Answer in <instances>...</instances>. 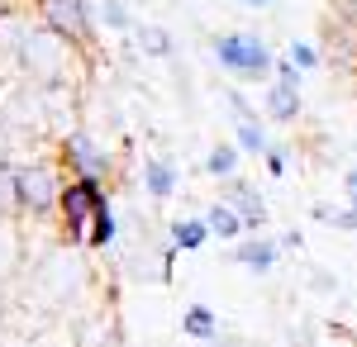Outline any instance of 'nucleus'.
I'll use <instances>...</instances> for the list:
<instances>
[{"label":"nucleus","mask_w":357,"mask_h":347,"mask_svg":"<svg viewBox=\"0 0 357 347\" xmlns=\"http://www.w3.org/2000/svg\"><path fill=\"white\" fill-rule=\"evenodd\" d=\"M29 291L20 300H29L38 309V319H77L82 300L91 295L96 276H91V257L86 247H72V242H53L48 252H38L24 271Z\"/></svg>","instance_id":"1"},{"label":"nucleus","mask_w":357,"mask_h":347,"mask_svg":"<svg viewBox=\"0 0 357 347\" xmlns=\"http://www.w3.org/2000/svg\"><path fill=\"white\" fill-rule=\"evenodd\" d=\"M15 72L24 81H33L38 91H77V81L86 72V48H77L72 38H62L43 24H29L24 43L15 53Z\"/></svg>","instance_id":"2"},{"label":"nucleus","mask_w":357,"mask_h":347,"mask_svg":"<svg viewBox=\"0 0 357 347\" xmlns=\"http://www.w3.org/2000/svg\"><path fill=\"white\" fill-rule=\"evenodd\" d=\"M62 190H67V167L62 162H20L15 167L20 219H57Z\"/></svg>","instance_id":"3"},{"label":"nucleus","mask_w":357,"mask_h":347,"mask_svg":"<svg viewBox=\"0 0 357 347\" xmlns=\"http://www.w3.org/2000/svg\"><path fill=\"white\" fill-rule=\"evenodd\" d=\"M319 53L329 67L357 77V5L353 0H329L319 20Z\"/></svg>","instance_id":"4"},{"label":"nucleus","mask_w":357,"mask_h":347,"mask_svg":"<svg viewBox=\"0 0 357 347\" xmlns=\"http://www.w3.org/2000/svg\"><path fill=\"white\" fill-rule=\"evenodd\" d=\"M110 195L105 186H91V181H67L62 190V205H57V238L72 242V247H86L91 242V224Z\"/></svg>","instance_id":"5"},{"label":"nucleus","mask_w":357,"mask_h":347,"mask_svg":"<svg viewBox=\"0 0 357 347\" xmlns=\"http://www.w3.org/2000/svg\"><path fill=\"white\" fill-rule=\"evenodd\" d=\"M215 57H220L224 72H234V77H267L276 67L272 48H267L257 33H243V29L220 33V38H215Z\"/></svg>","instance_id":"6"},{"label":"nucleus","mask_w":357,"mask_h":347,"mask_svg":"<svg viewBox=\"0 0 357 347\" xmlns=\"http://www.w3.org/2000/svg\"><path fill=\"white\" fill-rule=\"evenodd\" d=\"M57 148H62V167L72 171V181L105 186V176H110V153L86 134V129H67V134L57 138Z\"/></svg>","instance_id":"7"},{"label":"nucleus","mask_w":357,"mask_h":347,"mask_svg":"<svg viewBox=\"0 0 357 347\" xmlns=\"http://www.w3.org/2000/svg\"><path fill=\"white\" fill-rule=\"evenodd\" d=\"M33 15L43 29L72 38L77 48H91V38H96V20H91L86 0H33Z\"/></svg>","instance_id":"8"},{"label":"nucleus","mask_w":357,"mask_h":347,"mask_svg":"<svg viewBox=\"0 0 357 347\" xmlns=\"http://www.w3.org/2000/svg\"><path fill=\"white\" fill-rule=\"evenodd\" d=\"M29 271V233L20 214H0V300L24 281Z\"/></svg>","instance_id":"9"},{"label":"nucleus","mask_w":357,"mask_h":347,"mask_svg":"<svg viewBox=\"0 0 357 347\" xmlns=\"http://www.w3.org/2000/svg\"><path fill=\"white\" fill-rule=\"evenodd\" d=\"M72 328H77V347H124L114 304H91V314L72 319Z\"/></svg>","instance_id":"10"},{"label":"nucleus","mask_w":357,"mask_h":347,"mask_svg":"<svg viewBox=\"0 0 357 347\" xmlns=\"http://www.w3.org/2000/svg\"><path fill=\"white\" fill-rule=\"evenodd\" d=\"M220 200H224V205H234V214L243 219V233H257V229L267 224V200H262L257 190L248 186V181H238V176H234V181L224 186Z\"/></svg>","instance_id":"11"},{"label":"nucleus","mask_w":357,"mask_h":347,"mask_svg":"<svg viewBox=\"0 0 357 347\" xmlns=\"http://www.w3.org/2000/svg\"><path fill=\"white\" fill-rule=\"evenodd\" d=\"M276 257H281V247H276L272 238H248L243 247L234 252V262H238V267H248V271H257V276H262V271H272Z\"/></svg>","instance_id":"12"},{"label":"nucleus","mask_w":357,"mask_h":347,"mask_svg":"<svg viewBox=\"0 0 357 347\" xmlns=\"http://www.w3.org/2000/svg\"><path fill=\"white\" fill-rule=\"evenodd\" d=\"M267 114L281 119V124H291L301 114V81H276L267 91Z\"/></svg>","instance_id":"13"},{"label":"nucleus","mask_w":357,"mask_h":347,"mask_svg":"<svg viewBox=\"0 0 357 347\" xmlns=\"http://www.w3.org/2000/svg\"><path fill=\"white\" fill-rule=\"evenodd\" d=\"M181 333L195 338V343H215V338H220V314H215L210 304H191V309L181 314Z\"/></svg>","instance_id":"14"},{"label":"nucleus","mask_w":357,"mask_h":347,"mask_svg":"<svg viewBox=\"0 0 357 347\" xmlns=\"http://www.w3.org/2000/svg\"><path fill=\"white\" fill-rule=\"evenodd\" d=\"M143 186H148V195L153 200H167L172 190H176V167L162 157H153V162H143Z\"/></svg>","instance_id":"15"},{"label":"nucleus","mask_w":357,"mask_h":347,"mask_svg":"<svg viewBox=\"0 0 357 347\" xmlns=\"http://www.w3.org/2000/svg\"><path fill=\"white\" fill-rule=\"evenodd\" d=\"M205 238H210V224L205 219H176L172 224V247L176 252H200Z\"/></svg>","instance_id":"16"},{"label":"nucleus","mask_w":357,"mask_h":347,"mask_svg":"<svg viewBox=\"0 0 357 347\" xmlns=\"http://www.w3.org/2000/svg\"><path fill=\"white\" fill-rule=\"evenodd\" d=\"M205 224H210L215 238H238V233H243V219L234 214V205H224V200H215V205L205 210Z\"/></svg>","instance_id":"17"},{"label":"nucleus","mask_w":357,"mask_h":347,"mask_svg":"<svg viewBox=\"0 0 357 347\" xmlns=\"http://www.w3.org/2000/svg\"><path fill=\"white\" fill-rule=\"evenodd\" d=\"M24 347H77V328H72V319H53V323H43Z\"/></svg>","instance_id":"18"},{"label":"nucleus","mask_w":357,"mask_h":347,"mask_svg":"<svg viewBox=\"0 0 357 347\" xmlns=\"http://www.w3.org/2000/svg\"><path fill=\"white\" fill-rule=\"evenodd\" d=\"M205 171H210L215 181H224V186H229V181L238 176V143H220V148L205 157Z\"/></svg>","instance_id":"19"},{"label":"nucleus","mask_w":357,"mask_h":347,"mask_svg":"<svg viewBox=\"0 0 357 347\" xmlns=\"http://www.w3.org/2000/svg\"><path fill=\"white\" fill-rule=\"evenodd\" d=\"M114 233H119V224H114V210H110V200H105L100 214H96V224H91V242H86V252H110Z\"/></svg>","instance_id":"20"},{"label":"nucleus","mask_w":357,"mask_h":347,"mask_svg":"<svg viewBox=\"0 0 357 347\" xmlns=\"http://www.w3.org/2000/svg\"><path fill=\"white\" fill-rule=\"evenodd\" d=\"M267 129L257 119H238V153H252V157H267Z\"/></svg>","instance_id":"21"},{"label":"nucleus","mask_w":357,"mask_h":347,"mask_svg":"<svg viewBox=\"0 0 357 347\" xmlns=\"http://www.w3.org/2000/svg\"><path fill=\"white\" fill-rule=\"evenodd\" d=\"M138 48L153 53V57H167V53H172V38H167L158 24H143V29H138Z\"/></svg>","instance_id":"22"},{"label":"nucleus","mask_w":357,"mask_h":347,"mask_svg":"<svg viewBox=\"0 0 357 347\" xmlns=\"http://www.w3.org/2000/svg\"><path fill=\"white\" fill-rule=\"evenodd\" d=\"M314 219H319V224H333V229L357 233V210H353V205H348V210H329V205H319V210H314Z\"/></svg>","instance_id":"23"},{"label":"nucleus","mask_w":357,"mask_h":347,"mask_svg":"<svg viewBox=\"0 0 357 347\" xmlns=\"http://www.w3.org/2000/svg\"><path fill=\"white\" fill-rule=\"evenodd\" d=\"M296 72H310V67H319V48L314 43H291V57H286Z\"/></svg>","instance_id":"24"},{"label":"nucleus","mask_w":357,"mask_h":347,"mask_svg":"<svg viewBox=\"0 0 357 347\" xmlns=\"http://www.w3.org/2000/svg\"><path fill=\"white\" fill-rule=\"evenodd\" d=\"M100 20H105V29H129V10H124V0H105V5H100Z\"/></svg>","instance_id":"25"},{"label":"nucleus","mask_w":357,"mask_h":347,"mask_svg":"<svg viewBox=\"0 0 357 347\" xmlns=\"http://www.w3.org/2000/svg\"><path fill=\"white\" fill-rule=\"evenodd\" d=\"M267 176H281V171H286V148H267Z\"/></svg>","instance_id":"26"},{"label":"nucleus","mask_w":357,"mask_h":347,"mask_svg":"<svg viewBox=\"0 0 357 347\" xmlns=\"http://www.w3.org/2000/svg\"><path fill=\"white\" fill-rule=\"evenodd\" d=\"M5 333H10V295H5V300H0V347L10 343V338H5Z\"/></svg>","instance_id":"27"},{"label":"nucleus","mask_w":357,"mask_h":347,"mask_svg":"<svg viewBox=\"0 0 357 347\" xmlns=\"http://www.w3.org/2000/svg\"><path fill=\"white\" fill-rule=\"evenodd\" d=\"M343 190H348V205L357 210V171H348V176H343Z\"/></svg>","instance_id":"28"},{"label":"nucleus","mask_w":357,"mask_h":347,"mask_svg":"<svg viewBox=\"0 0 357 347\" xmlns=\"http://www.w3.org/2000/svg\"><path fill=\"white\" fill-rule=\"evenodd\" d=\"M243 5H252V10H262V5H272V0H243Z\"/></svg>","instance_id":"29"},{"label":"nucleus","mask_w":357,"mask_h":347,"mask_svg":"<svg viewBox=\"0 0 357 347\" xmlns=\"http://www.w3.org/2000/svg\"><path fill=\"white\" fill-rule=\"evenodd\" d=\"M0 134H5V129H0ZM0 167H5V153H0Z\"/></svg>","instance_id":"30"},{"label":"nucleus","mask_w":357,"mask_h":347,"mask_svg":"<svg viewBox=\"0 0 357 347\" xmlns=\"http://www.w3.org/2000/svg\"><path fill=\"white\" fill-rule=\"evenodd\" d=\"M5 347H24V343H5Z\"/></svg>","instance_id":"31"}]
</instances>
